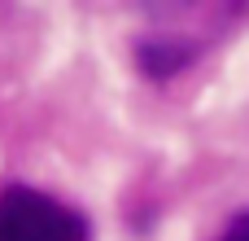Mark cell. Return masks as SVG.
Returning a JSON list of instances; mask_svg holds the SVG:
<instances>
[{
	"mask_svg": "<svg viewBox=\"0 0 249 241\" xmlns=\"http://www.w3.org/2000/svg\"><path fill=\"white\" fill-rule=\"evenodd\" d=\"M0 241H88V220L31 184H9L0 189Z\"/></svg>",
	"mask_w": 249,
	"mask_h": 241,
	"instance_id": "cell-1",
	"label": "cell"
},
{
	"mask_svg": "<svg viewBox=\"0 0 249 241\" xmlns=\"http://www.w3.org/2000/svg\"><path fill=\"white\" fill-rule=\"evenodd\" d=\"M136 57H140V66H144L153 79H166V75H175V70H184V66L193 61V48H188L184 40H175V44H171V40H144Z\"/></svg>",
	"mask_w": 249,
	"mask_h": 241,
	"instance_id": "cell-2",
	"label": "cell"
},
{
	"mask_svg": "<svg viewBox=\"0 0 249 241\" xmlns=\"http://www.w3.org/2000/svg\"><path fill=\"white\" fill-rule=\"evenodd\" d=\"M219 241H249V211H241V215L228 224V233H223Z\"/></svg>",
	"mask_w": 249,
	"mask_h": 241,
	"instance_id": "cell-3",
	"label": "cell"
}]
</instances>
